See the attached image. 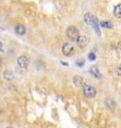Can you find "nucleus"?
<instances>
[{
    "label": "nucleus",
    "mask_w": 121,
    "mask_h": 128,
    "mask_svg": "<svg viewBox=\"0 0 121 128\" xmlns=\"http://www.w3.org/2000/svg\"><path fill=\"white\" fill-rule=\"evenodd\" d=\"M77 44H78V46H80V48H84L89 44V39H88V37L86 36V35H80L78 41H77Z\"/></svg>",
    "instance_id": "obj_6"
},
{
    "label": "nucleus",
    "mask_w": 121,
    "mask_h": 128,
    "mask_svg": "<svg viewBox=\"0 0 121 128\" xmlns=\"http://www.w3.org/2000/svg\"><path fill=\"white\" fill-rule=\"evenodd\" d=\"M66 35L71 41L77 42L79 37H80V32H79V30L76 27L70 26L66 28Z\"/></svg>",
    "instance_id": "obj_1"
},
{
    "label": "nucleus",
    "mask_w": 121,
    "mask_h": 128,
    "mask_svg": "<svg viewBox=\"0 0 121 128\" xmlns=\"http://www.w3.org/2000/svg\"><path fill=\"white\" fill-rule=\"evenodd\" d=\"M96 58H97V56H96V54H95L94 52H90L89 55H88V59L90 61H95Z\"/></svg>",
    "instance_id": "obj_15"
},
{
    "label": "nucleus",
    "mask_w": 121,
    "mask_h": 128,
    "mask_svg": "<svg viewBox=\"0 0 121 128\" xmlns=\"http://www.w3.org/2000/svg\"><path fill=\"white\" fill-rule=\"evenodd\" d=\"M14 30H15V32L19 35H24L26 33V27L24 25H21V24L17 25Z\"/></svg>",
    "instance_id": "obj_10"
},
{
    "label": "nucleus",
    "mask_w": 121,
    "mask_h": 128,
    "mask_svg": "<svg viewBox=\"0 0 121 128\" xmlns=\"http://www.w3.org/2000/svg\"><path fill=\"white\" fill-rule=\"evenodd\" d=\"M7 128H11V127H7Z\"/></svg>",
    "instance_id": "obj_20"
},
{
    "label": "nucleus",
    "mask_w": 121,
    "mask_h": 128,
    "mask_svg": "<svg viewBox=\"0 0 121 128\" xmlns=\"http://www.w3.org/2000/svg\"><path fill=\"white\" fill-rule=\"evenodd\" d=\"M2 64V59H1V57H0V64Z\"/></svg>",
    "instance_id": "obj_19"
},
{
    "label": "nucleus",
    "mask_w": 121,
    "mask_h": 128,
    "mask_svg": "<svg viewBox=\"0 0 121 128\" xmlns=\"http://www.w3.org/2000/svg\"><path fill=\"white\" fill-rule=\"evenodd\" d=\"M95 16L94 14H84V17H83V19H84V22H85L88 26H92L93 25V22H94V19H95Z\"/></svg>",
    "instance_id": "obj_8"
},
{
    "label": "nucleus",
    "mask_w": 121,
    "mask_h": 128,
    "mask_svg": "<svg viewBox=\"0 0 121 128\" xmlns=\"http://www.w3.org/2000/svg\"><path fill=\"white\" fill-rule=\"evenodd\" d=\"M62 50H63V53L64 56H67V57L71 56L74 52V46L70 43H65V44H63Z\"/></svg>",
    "instance_id": "obj_3"
},
{
    "label": "nucleus",
    "mask_w": 121,
    "mask_h": 128,
    "mask_svg": "<svg viewBox=\"0 0 121 128\" xmlns=\"http://www.w3.org/2000/svg\"><path fill=\"white\" fill-rule=\"evenodd\" d=\"M0 51H3V44L0 42Z\"/></svg>",
    "instance_id": "obj_17"
},
{
    "label": "nucleus",
    "mask_w": 121,
    "mask_h": 128,
    "mask_svg": "<svg viewBox=\"0 0 121 128\" xmlns=\"http://www.w3.org/2000/svg\"><path fill=\"white\" fill-rule=\"evenodd\" d=\"M83 94L88 99H93L97 95V89L96 87L90 84H85L83 86Z\"/></svg>",
    "instance_id": "obj_2"
},
{
    "label": "nucleus",
    "mask_w": 121,
    "mask_h": 128,
    "mask_svg": "<svg viewBox=\"0 0 121 128\" xmlns=\"http://www.w3.org/2000/svg\"><path fill=\"white\" fill-rule=\"evenodd\" d=\"M89 72L90 74H92V76H94L96 79H103V75L100 73L99 68L97 66H90L89 68Z\"/></svg>",
    "instance_id": "obj_5"
},
{
    "label": "nucleus",
    "mask_w": 121,
    "mask_h": 128,
    "mask_svg": "<svg viewBox=\"0 0 121 128\" xmlns=\"http://www.w3.org/2000/svg\"><path fill=\"white\" fill-rule=\"evenodd\" d=\"M61 63H62V64H64V66H68L67 63H64V62H61Z\"/></svg>",
    "instance_id": "obj_18"
},
{
    "label": "nucleus",
    "mask_w": 121,
    "mask_h": 128,
    "mask_svg": "<svg viewBox=\"0 0 121 128\" xmlns=\"http://www.w3.org/2000/svg\"><path fill=\"white\" fill-rule=\"evenodd\" d=\"M105 105H106L107 108L113 110L116 107V102L114 101L112 98H107V99L105 100Z\"/></svg>",
    "instance_id": "obj_9"
},
{
    "label": "nucleus",
    "mask_w": 121,
    "mask_h": 128,
    "mask_svg": "<svg viewBox=\"0 0 121 128\" xmlns=\"http://www.w3.org/2000/svg\"><path fill=\"white\" fill-rule=\"evenodd\" d=\"M114 14H115V16L117 18H121V4H118L115 7Z\"/></svg>",
    "instance_id": "obj_12"
},
{
    "label": "nucleus",
    "mask_w": 121,
    "mask_h": 128,
    "mask_svg": "<svg viewBox=\"0 0 121 128\" xmlns=\"http://www.w3.org/2000/svg\"><path fill=\"white\" fill-rule=\"evenodd\" d=\"M17 64L21 68H27L28 64H29V60L26 55H22V56L18 57Z\"/></svg>",
    "instance_id": "obj_4"
},
{
    "label": "nucleus",
    "mask_w": 121,
    "mask_h": 128,
    "mask_svg": "<svg viewBox=\"0 0 121 128\" xmlns=\"http://www.w3.org/2000/svg\"><path fill=\"white\" fill-rule=\"evenodd\" d=\"M114 73H115V75L117 76V77H120L121 76V64H119L118 66L116 68L115 71H114Z\"/></svg>",
    "instance_id": "obj_14"
},
{
    "label": "nucleus",
    "mask_w": 121,
    "mask_h": 128,
    "mask_svg": "<svg viewBox=\"0 0 121 128\" xmlns=\"http://www.w3.org/2000/svg\"><path fill=\"white\" fill-rule=\"evenodd\" d=\"M3 77L8 81H11V80H13L14 74L11 70H5L4 73H3Z\"/></svg>",
    "instance_id": "obj_11"
},
{
    "label": "nucleus",
    "mask_w": 121,
    "mask_h": 128,
    "mask_svg": "<svg viewBox=\"0 0 121 128\" xmlns=\"http://www.w3.org/2000/svg\"><path fill=\"white\" fill-rule=\"evenodd\" d=\"M72 82H73V84H74V86L77 87H81V86H84V80H83V78L81 77V76H79V75L74 76L73 80H72Z\"/></svg>",
    "instance_id": "obj_7"
},
{
    "label": "nucleus",
    "mask_w": 121,
    "mask_h": 128,
    "mask_svg": "<svg viewBox=\"0 0 121 128\" xmlns=\"http://www.w3.org/2000/svg\"><path fill=\"white\" fill-rule=\"evenodd\" d=\"M76 64L78 66H82L84 64V61H83V60H79V61L76 62Z\"/></svg>",
    "instance_id": "obj_16"
},
{
    "label": "nucleus",
    "mask_w": 121,
    "mask_h": 128,
    "mask_svg": "<svg viewBox=\"0 0 121 128\" xmlns=\"http://www.w3.org/2000/svg\"><path fill=\"white\" fill-rule=\"evenodd\" d=\"M100 26L105 28H112L113 24H112V22H110V21H101V22H100Z\"/></svg>",
    "instance_id": "obj_13"
}]
</instances>
